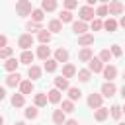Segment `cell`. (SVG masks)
I'll use <instances>...</instances> for the list:
<instances>
[{
	"label": "cell",
	"instance_id": "cell-9",
	"mask_svg": "<svg viewBox=\"0 0 125 125\" xmlns=\"http://www.w3.org/2000/svg\"><path fill=\"white\" fill-rule=\"evenodd\" d=\"M21 62H20V57H12V59H8V61H4V70L10 74V72H18V66H20Z\"/></svg>",
	"mask_w": 125,
	"mask_h": 125
},
{
	"label": "cell",
	"instance_id": "cell-32",
	"mask_svg": "<svg viewBox=\"0 0 125 125\" xmlns=\"http://www.w3.org/2000/svg\"><path fill=\"white\" fill-rule=\"evenodd\" d=\"M121 115H123V107H121V105H117V104H113V105L109 107V117H111L113 121H119V119H121Z\"/></svg>",
	"mask_w": 125,
	"mask_h": 125
},
{
	"label": "cell",
	"instance_id": "cell-36",
	"mask_svg": "<svg viewBox=\"0 0 125 125\" xmlns=\"http://www.w3.org/2000/svg\"><path fill=\"white\" fill-rule=\"evenodd\" d=\"M96 18H109V4H100L96 8Z\"/></svg>",
	"mask_w": 125,
	"mask_h": 125
},
{
	"label": "cell",
	"instance_id": "cell-10",
	"mask_svg": "<svg viewBox=\"0 0 125 125\" xmlns=\"http://www.w3.org/2000/svg\"><path fill=\"white\" fill-rule=\"evenodd\" d=\"M102 76L105 78V82H113V80L117 78V66H115V64H105Z\"/></svg>",
	"mask_w": 125,
	"mask_h": 125
},
{
	"label": "cell",
	"instance_id": "cell-41",
	"mask_svg": "<svg viewBox=\"0 0 125 125\" xmlns=\"http://www.w3.org/2000/svg\"><path fill=\"white\" fill-rule=\"evenodd\" d=\"M90 29H92V31H102V29H104V20H102V18H94V20L90 21Z\"/></svg>",
	"mask_w": 125,
	"mask_h": 125
},
{
	"label": "cell",
	"instance_id": "cell-29",
	"mask_svg": "<svg viewBox=\"0 0 125 125\" xmlns=\"http://www.w3.org/2000/svg\"><path fill=\"white\" fill-rule=\"evenodd\" d=\"M23 117H25V119H31V121L37 119V117H39V107H37V105H27V107L23 109Z\"/></svg>",
	"mask_w": 125,
	"mask_h": 125
},
{
	"label": "cell",
	"instance_id": "cell-16",
	"mask_svg": "<svg viewBox=\"0 0 125 125\" xmlns=\"http://www.w3.org/2000/svg\"><path fill=\"white\" fill-rule=\"evenodd\" d=\"M35 57H37V55H35L31 49H29V51H21V55H20V62H21V64L31 66V64H35V62H33V61H35Z\"/></svg>",
	"mask_w": 125,
	"mask_h": 125
},
{
	"label": "cell",
	"instance_id": "cell-42",
	"mask_svg": "<svg viewBox=\"0 0 125 125\" xmlns=\"http://www.w3.org/2000/svg\"><path fill=\"white\" fill-rule=\"evenodd\" d=\"M14 57V47H4V49H0V59L2 61H8V59H12Z\"/></svg>",
	"mask_w": 125,
	"mask_h": 125
},
{
	"label": "cell",
	"instance_id": "cell-13",
	"mask_svg": "<svg viewBox=\"0 0 125 125\" xmlns=\"http://www.w3.org/2000/svg\"><path fill=\"white\" fill-rule=\"evenodd\" d=\"M68 57H70V55H68V51H66L64 47H57V49H55V53H53V59H57V61H59V64H61V62H62V64H66V62H68Z\"/></svg>",
	"mask_w": 125,
	"mask_h": 125
},
{
	"label": "cell",
	"instance_id": "cell-4",
	"mask_svg": "<svg viewBox=\"0 0 125 125\" xmlns=\"http://www.w3.org/2000/svg\"><path fill=\"white\" fill-rule=\"evenodd\" d=\"M125 14V4L121 2V0H111L109 2V16L111 18H115V16H123Z\"/></svg>",
	"mask_w": 125,
	"mask_h": 125
},
{
	"label": "cell",
	"instance_id": "cell-45",
	"mask_svg": "<svg viewBox=\"0 0 125 125\" xmlns=\"http://www.w3.org/2000/svg\"><path fill=\"white\" fill-rule=\"evenodd\" d=\"M0 47H2V49L8 47V37H6V35H0Z\"/></svg>",
	"mask_w": 125,
	"mask_h": 125
},
{
	"label": "cell",
	"instance_id": "cell-21",
	"mask_svg": "<svg viewBox=\"0 0 125 125\" xmlns=\"http://www.w3.org/2000/svg\"><path fill=\"white\" fill-rule=\"evenodd\" d=\"M109 117V107H98V109H94V119L98 121V123H104L105 119Z\"/></svg>",
	"mask_w": 125,
	"mask_h": 125
},
{
	"label": "cell",
	"instance_id": "cell-31",
	"mask_svg": "<svg viewBox=\"0 0 125 125\" xmlns=\"http://www.w3.org/2000/svg\"><path fill=\"white\" fill-rule=\"evenodd\" d=\"M66 94H68V100H72V102H78V100L82 98V90H80L78 86H70V88L66 90Z\"/></svg>",
	"mask_w": 125,
	"mask_h": 125
},
{
	"label": "cell",
	"instance_id": "cell-47",
	"mask_svg": "<svg viewBox=\"0 0 125 125\" xmlns=\"http://www.w3.org/2000/svg\"><path fill=\"white\" fill-rule=\"evenodd\" d=\"M0 100H6V86L0 88Z\"/></svg>",
	"mask_w": 125,
	"mask_h": 125
},
{
	"label": "cell",
	"instance_id": "cell-24",
	"mask_svg": "<svg viewBox=\"0 0 125 125\" xmlns=\"http://www.w3.org/2000/svg\"><path fill=\"white\" fill-rule=\"evenodd\" d=\"M47 96H49V104H61L62 102V92L59 88H51L47 92Z\"/></svg>",
	"mask_w": 125,
	"mask_h": 125
},
{
	"label": "cell",
	"instance_id": "cell-33",
	"mask_svg": "<svg viewBox=\"0 0 125 125\" xmlns=\"http://www.w3.org/2000/svg\"><path fill=\"white\" fill-rule=\"evenodd\" d=\"M57 6H59V2H57V0H41V8L45 10V14L55 12V10H57Z\"/></svg>",
	"mask_w": 125,
	"mask_h": 125
},
{
	"label": "cell",
	"instance_id": "cell-52",
	"mask_svg": "<svg viewBox=\"0 0 125 125\" xmlns=\"http://www.w3.org/2000/svg\"><path fill=\"white\" fill-rule=\"evenodd\" d=\"M100 2H102V4H109L111 0H100Z\"/></svg>",
	"mask_w": 125,
	"mask_h": 125
},
{
	"label": "cell",
	"instance_id": "cell-22",
	"mask_svg": "<svg viewBox=\"0 0 125 125\" xmlns=\"http://www.w3.org/2000/svg\"><path fill=\"white\" fill-rule=\"evenodd\" d=\"M51 119H53V123H55V125H64V123H66V113H64L61 107H59V109H53Z\"/></svg>",
	"mask_w": 125,
	"mask_h": 125
},
{
	"label": "cell",
	"instance_id": "cell-12",
	"mask_svg": "<svg viewBox=\"0 0 125 125\" xmlns=\"http://www.w3.org/2000/svg\"><path fill=\"white\" fill-rule=\"evenodd\" d=\"M47 104H49L47 92H35V94H33V105H37V107L41 109V107H45Z\"/></svg>",
	"mask_w": 125,
	"mask_h": 125
},
{
	"label": "cell",
	"instance_id": "cell-30",
	"mask_svg": "<svg viewBox=\"0 0 125 125\" xmlns=\"http://www.w3.org/2000/svg\"><path fill=\"white\" fill-rule=\"evenodd\" d=\"M90 45H94V35L92 33H84V35L78 37V47H90Z\"/></svg>",
	"mask_w": 125,
	"mask_h": 125
},
{
	"label": "cell",
	"instance_id": "cell-23",
	"mask_svg": "<svg viewBox=\"0 0 125 125\" xmlns=\"http://www.w3.org/2000/svg\"><path fill=\"white\" fill-rule=\"evenodd\" d=\"M62 21L59 20V18H53V20H49V23H47V29L51 31V33H61L62 31Z\"/></svg>",
	"mask_w": 125,
	"mask_h": 125
},
{
	"label": "cell",
	"instance_id": "cell-7",
	"mask_svg": "<svg viewBox=\"0 0 125 125\" xmlns=\"http://www.w3.org/2000/svg\"><path fill=\"white\" fill-rule=\"evenodd\" d=\"M88 31H90L88 21H82V20H74V21H72V33H76L78 37L84 35V33H88Z\"/></svg>",
	"mask_w": 125,
	"mask_h": 125
},
{
	"label": "cell",
	"instance_id": "cell-5",
	"mask_svg": "<svg viewBox=\"0 0 125 125\" xmlns=\"http://www.w3.org/2000/svg\"><path fill=\"white\" fill-rule=\"evenodd\" d=\"M86 104H88V107H90V109H98V107H102V105H104V96H102V94L92 92V94L86 98Z\"/></svg>",
	"mask_w": 125,
	"mask_h": 125
},
{
	"label": "cell",
	"instance_id": "cell-51",
	"mask_svg": "<svg viewBox=\"0 0 125 125\" xmlns=\"http://www.w3.org/2000/svg\"><path fill=\"white\" fill-rule=\"evenodd\" d=\"M14 125H25V121H16Z\"/></svg>",
	"mask_w": 125,
	"mask_h": 125
},
{
	"label": "cell",
	"instance_id": "cell-55",
	"mask_svg": "<svg viewBox=\"0 0 125 125\" xmlns=\"http://www.w3.org/2000/svg\"><path fill=\"white\" fill-rule=\"evenodd\" d=\"M123 82H125V72H123Z\"/></svg>",
	"mask_w": 125,
	"mask_h": 125
},
{
	"label": "cell",
	"instance_id": "cell-17",
	"mask_svg": "<svg viewBox=\"0 0 125 125\" xmlns=\"http://www.w3.org/2000/svg\"><path fill=\"white\" fill-rule=\"evenodd\" d=\"M88 68L94 72V74H100V72H104V68H105V64L100 61V57H94L90 62H88Z\"/></svg>",
	"mask_w": 125,
	"mask_h": 125
},
{
	"label": "cell",
	"instance_id": "cell-38",
	"mask_svg": "<svg viewBox=\"0 0 125 125\" xmlns=\"http://www.w3.org/2000/svg\"><path fill=\"white\" fill-rule=\"evenodd\" d=\"M25 31H29V33H39V31H43V23H37V21H27L25 23Z\"/></svg>",
	"mask_w": 125,
	"mask_h": 125
},
{
	"label": "cell",
	"instance_id": "cell-15",
	"mask_svg": "<svg viewBox=\"0 0 125 125\" xmlns=\"http://www.w3.org/2000/svg\"><path fill=\"white\" fill-rule=\"evenodd\" d=\"M41 76H43V68H41L39 64H31V66H27V78H29V80L35 82V80H39Z\"/></svg>",
	"mask_w": 125,
	"mask_h": 125
},
{
	"label": "cell",
	"instance_id": "cell-18",
	"mask_svg": "<svg viewBox=\"0 0 125 125\" xmlns=\"http://www.w3.org/2000/svg\"><path fill=\"white\" fill-rule=\"evenodd\" d=\"M53 84H55V88H59L61 92H66V90L70 88V80H68V78H64L62 74H59V76L53 80Z\"/></svg>",
	"mask_w": 125,
	"mask_h": 125
},
{
	"label": "cell",
	"instance_id": "cell-46",
	"mask_svg": "<svg viewBox=\"0 0 125 125\" xmlns=\"http://www.w3.org/2000/svg\"><path fill=\"white\" fill-rule=\"evenodd\" d=\"M64 125H80V123H78V119H66Z\"/></svg>",
	"mask_w": 125,
	"mask_h": 125
},
{
	"label": "cell",
	"instance_id": "cell-14",
	"mask_svg": "<svg viewBox=\"0 0 125 125\" xmlns=\"http://www.w3.org/2000/svg\"><path fill=\"white\" fill-rule=\"evenodd\" d=\"M92 59H94L92 47H80V51H78V61H80V62H90Z\"/></svg>",
	"mask_w": 125,
	"mask_h": 125
},
{
	"label": "cell",
	"instance_id": "cell-6",
	"mask_svg": "<svg viewBox=\"0 0 125 125\" xmlns=\"http://www.w3.org/2000/svg\"><path fill=\"white\" fill-rule=\"evenodd\" d=\"M21 80H23V78H21L20 72H10V74L4 78V86H6V88H16V86L21 84Z\"/></svg>",
	"mask_w": 125,
	"mask_h": 125
},
{
	"label": "cell",
	"instance_id": "cell-25",
	"mask_svg": "<svg viewBox=\"0 0 125 125\" xmlns=\"http://www.w3.org/2000/svg\"><path fill=\"white\" fill-rule=\"evenodd\" d=\"M35 55H37V59H41V61L45 62L47 59H51V47H47V45H39L37 51H35Z\"/></svg>",
	"mask_w": 125,
	"mask_h": 125
},
{
	"label": "cell",
	"instance_id": "cell-19",
	"mask_svg": "<svg viewBox=\"0 0 125 125\" xmlns=\"http://www.w3.org/2000/svg\"><path fill=\"white\" fill-rule=\"evenodd\" d=\"M10 104H12V107L20 109V107H23V105H25V96H23L21 92H16V94H12Z\"/></svg>",
	"mask_w": 125,
	"mask_h": 125
},
{
	"label": "cell",
	"instance_id": "cell-50",
	"mask_svg": "<svg viewBox=\"0 0 125 125\" xmlns=\"http://www.w3.org/2000/svg\"><path fill=\"white\" fill-rule=\"evenodd\" d=\"M119 92H121V98H123V100H125V84H123V86H121V90H119Z\"/></svg>",
	"mask_w": 125,
	"mask_h": 125
},
{
	"label": "cell",
	"instance_id": "cell-53",
	"mask_svg": "<svg viewBox=\"0 0 125 125\" xmlns=\"http://www.w3.org/2000/svg\"><path fill=\"white\" fill-rule=\"evenodd\" d=\"M117 125H125V121H117Z\"/></svg>",
	"mask_w": 125,
	"mask_h": 125
},
{
	"label": "cell",
	"instance_id": "cell-40",
	"mask_svg": "<svg viewBox=\"0 0 125 125\" xmlns=\"http://www.w3.org/2000/svg\"><path fill=\"white\" fill-rule=\"evenodd\" d=\"M61 109H62L64 113H72V111H74L76 107H74V102L66 98V100H62V102H61Z\"/></svg>",
	"mask_w": 125,
	"mask_h": 125
},
{
	"label": "cell",
	"instance_id": "cell-20",
	"mask_svg": "<svg viewBox=\"0 0 125 125\" xmlns=\"http://www.w3.org/2000/svg\"><path fill=\"white\" fill-rule=\"evenodd\" d=\"M61 74L70 80V78H74V76L78 74V68H76L72 62H66V64H62V72H61Z\"/></svg>",
	"mask_w": 125,
	"mask_h": 125
},
{
	"label": "cell",
	"instance_id": "cell-48",
	"mask_svg": "<svg viewBox=\"0 0 125 125\" xmlns=\"http://www.w3.org/2000/svg\"><path fill=\"white\" fill-rule=\"evenodd\" d=\"M119 27H123V29H125V14L119 18Z\"/></svg>",
	"mask_w": 125,
	"mask_h": 125
},
{
	"label": "cell",
	"instance_id": "cell-34",
	"mask_svg": "<svg viewBox=\"0 0 125 125\" xmlns=\"http://www.w3.org/2000/svg\"><path fill=\"white\" fill-rule=\"evenodd\" d=\"M59 20H61L62 23H70V25H72L74 16H72V12H70V10H61V12H59Z\"/></svg>",
	"mask_w": 125,
	"mask_h": 125
},
{
	"label": "cell",
	"instance_id": "cell-35",
	"mask_svg": "<svg viewBox=\"0 0 125 125\" xmlns=\"http://www.w3.org/2000/svg\"><path fill=\"white\" fill-rule=\"evenodd\" d=\"M92 74H94V72H92L90 68H78V74H76V76H78V80H80V82H84V84H86V82H90Z\"/></svg>",
	"mask_w": 125,
	"mask_h": 125
},
{
	"label": "cell",
	"instance_id": "cell-28",
	"mask_svg": "<svg viewBox=\"0 0 125 125\" xmlns=\"http://www.w3.org/2000/svg\"><path fill=\"white\" fill-rule=\"evenodd\" d=\"M51 39H53V33H51L49 29H43V31L37 33V41H39V45H49Z\"/></svg>",
	"mask_w": 125,
	"mask_h": 125
},
{
	"label": "cell",
	"instance_id": "cell-39",
	"mask_svg": "<svg viewBox=\"0 0 125 125\" xmlns=\"http://www.w3.org/2000/svg\"><path fill=\"white\" fill-rule=\"evenodd\" d=\"M98 57H100V61H102L104 64H109V62H111V59H113V55H111V51H109V49H102Z\"/></svg>",
	"mask_w": 125,
	"mask_h": 125
},
{
	"label": "cell",
	"instance_id": "cell-44",
	"mask_svg": "<svg viewBox=\"0 0 125 125\" xmlns=\"http://www.w3.org/2000/svg\"><path fill=\"white\" fill-rule=\"evenodd\" d=\"M62 6H64V10H74V8H78V0H62Z\"/></svg>",
	"mask_w": 125,
	"mask_h": 125
},
{
	"label": "cell",
	"instance_id": "cell-2",
	"mask_svg": "<svg viewBox=\"0 0 125 125\" xmlns=\"http://www.w3.org/2000/svg\"><path fill=\"white\" fill-rule=\"evenodd\" d=\"M33 45H35V37H33V33H21V35L18 37V47H20L21 51H29Z\"/></svg>",
	"mask_w": 125,
	"mask_h": 125
},
{
	"label": "cell",
	"instance_id": "cell-3",
	"mask_svg": "<svg viewBox=\"0 0 125 125\" xmlns=\"http://www.w3.org/2000/svg\"><path fill=\"white\" fill-rule=\"evenodd\" d=\"M94 18H96V10H94L92 6L84 4V6L78 8V20H82V21H92Z\"/></svg>",
	"mask_w": 125,
	"mask_h": 125
},
{
	"label": "cell",
	"instance_id": "cell-1",
	"mask_svg": "<svg viewBox=\"0 0 125 125\" xmlns=\"http://www.w3.org/2000/svg\"><path fill=\"white\" fill-rule=\"evenodd\" d=\"M33 10H35V8H33V4H31L29 0H18V2H16V14H18L20 18L31 16Z\"/></svg>",
	"mask_w": 125,
	"mask_h": 125
},
{
	"label": "cell",
	"instance_id": "cell-8",
	"mask_svg": "<svg viewBox=\"0 0 125 125\" xmlns=\"http://www.w3.org/2000/svg\"><path fill=\"white\" fill-rule=\"evenodd\" d=\"M100 94H102L104 98H113V96L117 94V86H115L113 82H104L102 88H100Z\"/></svg>",
	"mask_w": 125,
	"mask_h": 125
},
{
	"label": "cell",
	"instance_id": "cell-27",
	"mask_svg": "<svg viewBox=\"0 0 125 125\" xmlns=\"http://www.w3.org/2000/svg\"><path fill=\"white\" fill-rule=\"evenodd\" d=\"M117 27H119V21L115 20V18H105V21H104V29L105 31H109V33H113V31H117Z\"/></svg>",
	"mask_w": 125,
	"mask_h": 125
},
{
	"label": "cell",
	"instance_id": "cell-49",
	"mask_svg": "<svg viewBox=\"0 0 125 125\" xmlns=\"http://www.w3.org/2000/svg\"><path fill=\"white\" fill-rule=\"evenodd\" d=\"M96 2H100V0H86V4H88V6H92V8H94V4H96Z\"/></svg>",
	"mask_w": 125,
	"mask_h": 125
},
{
	"label": "cell",
	"instance_id": "cell-37",
	"mask_svg": "<svg viewBox=\"0 0 125 125\" xmlns=\"http://www.w3.org/2000/svg\"><path fill=\"white\" fill-rule=\"evenodd\" d=\"M43 20H45V10H43V8H35V10L31 12V21L43 23Z\"/></svg>",
	"mask_w": 125,
	"mask_h": 125
},
{
	"label": "cell",
	"instance_id": "cell-43",
	"mask_svg": "<svg viewBox=\"0 0 125 125\" xmlns=\"http://www.w3.org/2000/svg\"><path fill=\"white\" fill-rule=\"evenodd\" d=\"M109 51H111V55H113V57H117V59H119V57H123V49H121V45H117V43H115V45H111V47H109Z\"/></svg>",
	"mask_w": 125,
	"mask_h": 125
},
{
	"label": "cell",
	"instance_id": "cell-54",
	"mask_svg": "<svg viewBox=\"0 0 125 125\" xmlns=\"http://www.w3.org/2000/svg\"><path fill=\"white\" fill-rule=\"evenodd\" d=\"M121 107H123V113H125V104H123V105H121Z\"/></svg>",
	"mask_w": 125,
	"mask_h": 125
},
{
	"label": "cell",
	"instance_id": "cell-11",
	"mask_svg": "<svg viewBox=\"0 0 125 125\" xmlns=\"http://www.w3.org/2000/svg\"><path fill=\"white\" fill-rule=\"evenodd\" d=\"M18 92H21L23 96H29V94H33V92H35V86H33V80H29V78H25V80H21V84L18 86Z\"/></svg>",
	"mask_w": 125,
	"mask_h": 125
},
{
	"label": "cell",
	"instance_id": "cell-26",
	"mask_svg": "<svg viewBox=\"0 0 125 125\" xmlns=\"http://www.w3.org/2000/svg\"><path fill=\"white\" fill-rule=\"evenodd\" d=\"M57 68H59V61L57 59H47L45 62H43V70L45 72H49V74H53V72H57Z\"/></svg>",
	"mask_w": 125,
	"mask_h": 125
}]
</instances>
